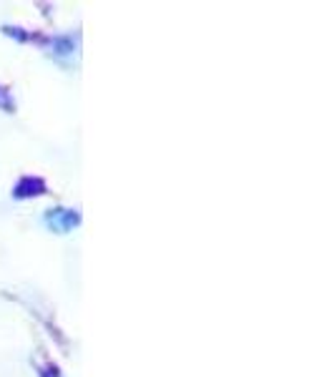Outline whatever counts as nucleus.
<instances>
[{"label":"nucleus","mask_w":334,"mask_h":377,"mask_svg":"<svg viewBox=\"0 0 334 377\" xmlns=\"http://www.w3.org/2000/svg\"><path fill=\"white\" fill-rule=\"evenodd\" d=\"M45 222H48V227H53L55 232H68V229H73L78 224V214L68 209H55L45 217Z\"/></svg>","instance_id":"obj_1"},{"label":"nucleus","mask_w":334,"mask_h":377,"mask_svg":"<svg viewBox=\"0 0 334 377\" xmlns=\"http://www.w3.org/2000/svg\"><path fill=\"white\" fill-rule=\"evenodd\" d=\"M30 194H43V184L38 179H23L16 186V196H30Z\"/></svg>","instance_id":"obj_2"}]
</instances>
